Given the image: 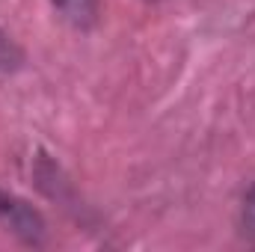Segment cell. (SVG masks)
Masks as SVG:
<instances>
[{"mask_svg": "<svg viewBox=\"0 0 255 252\" xmlns=\"http://www.w3.org/2000/svg\"><path fill=\"white\" fill-rule=\"evenodd\" d=\"M0 226L6 232H12L27 247H42L48 238L45 217L30 202L18 199L15 193H6V190H0Z\"/></svg>", "mask_w": 255, "mask_h": 252, "instance_id": "6da1fadb", "label": "cell"}, {"mask_svg": "<svg viewBox=\"0 0 255 252\" xmlns=\"http://www.w3.org/2000/svg\"><path fill=\"white\" fill-rule=\"evenodd\" d=\"M51 6L68 27H74L80 33L92 30L98 24V15H101L98 0H51Z\"/></svg>", "mask_w": 255, "mask_h": 252, "instance_id": "7a4b0ae2", "label": "cell"}, {"mask_svg": "<svg viewBox=\"0 0 255 252\" xmlns=\"http://www.w3.org/2000/svg\"><path fill=\"white\" fill-rule=\"evenodd\" d=\"M24 48L0 27V74H15L24 68Z\"/></svg>", "mask_w": 255, "mask_h": 252, "instance_id": "3957f363", "label": "cell"}, {"mask_svg": "<svg viewBox=\"0 0 255 252\" xmlns=\"http://www.w3.org/2000/svg\"><path fill=\"white\" fill-rule=\"evenodd\" d=\"M241 226H244V235L255 241V184L244 193V205H241Z\"/></svg>", "mask_w": 255, "mask_h": 252, "instance_id": "277c9868", "label": "cell"}]
</instances>
